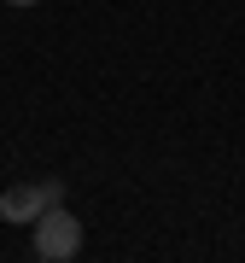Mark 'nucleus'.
Here are the masks:
<instances>
[{
	"instance_id": "obj_1",
	"label": "nucleus",
	"mask_w": 245,
	"mask_h": 263,
	"mask_svg": "<svg viewBox=\"0 0 245 263\" xmlns=\"http://www.w3.org/2000/svg\"><path fill=\"white\" fill-rule=\"evenodd\" d=\"M29 228H35V257L41 263H65V257L82 252V222H76L65 205H47Z\"/></svg>"
},
{
	"instance_id": "obj_2",
	"label": "nucleus",
	"mask_w": 245,
	"mask_h": 263,
	"mask_svg": "<svg viewBox=\"0 0 245 263\" xmlns=\"http://www.w3.org/2000/svg\"><path fill=\"white\" fill-rule=\"evenodd\" d=\"M47 205H65V181L47 176V181H18V187L0 193V216L6 222H35Z\"/></svg>"
},
{
	"instance_id": "obj_3",
	"label": "nucleus",
	"mask_w": 245,
	"mask_h": 263,
	"mask_svg": "<svg viewBox=\"0 0 245 263\" xmlns=\"http://www.w3.org/2000/svg\"><path fill=\"white\" fill-rule=\"evenodd\" d=\"M6 6H41V0H6Z\"/></svg>"
}]
</instances>
